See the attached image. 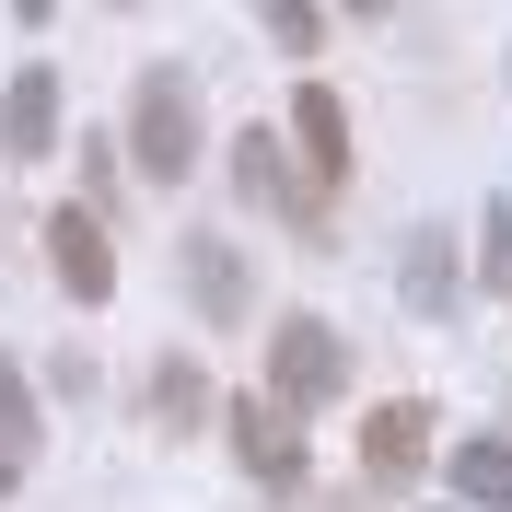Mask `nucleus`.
Instances as JSON below:
<instances>
[{
    "mask_svg": "<svg viewBox=\"0 0 512 512\" xmlns=\"http://www.w3.org/2000/svg\"><path fill=\"white\" fill-rule=\"evenodd\" d=\"M280 419H315V408H338L350 396V338L326 315H291V326H268V384H256Z\"/></svg>",
    "mask_w": 512,
    "mask_h": 512,
    "instance_id": "nucleus-1",
    "label": "nucleus"
},
{
    "mask_svg": "<svg viewBox=\"0 0 512 512\" xmlns=\"http://www.w3.org/2000/svg\"><path fill=\"white\" fill-rule=\"evenodd\" d=\"M128 163H140L152 187H175V175L198 163V82H187L175 59L140 70V105H128Z\"/></svg>",
    "mask_w": 512,
    "mask_h": 512,
    "instance_id": "nucleus-2",
    "label": "nucleus"
},
{
    "mask_svg": "<svg viewBox=\"0 0 512 512\" xmlns=\"http://www.w3.org/2000/svg\"><path fill=\"white\" fill-rule=\"evenodd\" d=\"M233 187H245V210H280V222L303 233V245H338V233H326V210H315L303 187H291L280 128H245V140H233Z\"/></svg>",
    "mask_w": 512,
    "mask_h": 512,
    "instance_id": "nucleus-3",
    "label": "nucleus"
},
{
    "mask_svg": "<svg viewBox=\"0 0 512 512\" xmlns=\"http://www.w3.org/2000/svg\"><path fill=\"white\" fill-rule=\"evenodd\" d=\"M47 268H59V291L70 303H105V291H117V245H105V210H82V198H59V210H47Z\"/></svg>",
    "mask_w": 512,
    "mask_h": 512,
    "instance_id": "nucleus-4",
    "label": "nucleus"
},
{
    "mask_svg": "<svg viewBox=\"0 0 512 512\" xmlns=\"http://www.w3.org/2000/svg\"><path fill=\"white\" fill-rule=\"evenodd\" d=\"M175 280H187L198 326H245L256 315V268L222 245V233H187V245H175Z\"/></svg>",
    "mask_w": 512,
    "mask_h": 512,
    "instance_id": "nucleus-5",
    "label": "nucleus"
},
{
    "mask_svg": "<svg viewBox=\"0 0 512 512\" xmlns=\"http://www.w3.org/2000/svg\"><path fill=\"white\" fill-rule=\"evenodd\" d=\"M222 431H233V454H245L256 489H303V419H280L268 396H233Z\"/></svg>",
    "mask_w": 512,
    "mask_h": 512,
    "instance_id": "nucleus-6",
    "label": "nucleus"
},
{
    "mask_svg": "<svg viewBox=\"0 0 512 512\" xmlns=\"http://www.w3.org/2000/svg\"><path fill=\"white\" fill-rule=\"evenodd\" d=\"M419 466H431V408H419V396H396V408L361 419V478L373 489H408Z\"/></svg>",
    "mask_w": 512,
    "mask_h": 512,
    "instance_id": "nucleus-7",
    "label": "nucleus"
},
{
    "mask_svg": "<svg viewBox=\"0 0 512 512\" xmlns=\"http://www.w3.org/2000/svg\"><path fill=\"white\" fill-rule=\"evenodd\" d=\"M0 152L12 163L59 152V70H12V94H0Z\"/></svg>",
    "mask_w": 512,
    "mask_h": 512,
    "instance_id": "nucleus-8",
    "label": "nucleus"
},
{
    "mask_svg": "<svg viewBox=\"0 0 512 512\" xmlns=\"http://www.w3.org/2000/svg\"><path fill=\"white\" fill-rule=\"evenodd\" d=\"M291 140H303V175H315V187H338V175H350V105L326 94V82H303V94H291Z\"/></svg>",
    "mask_w": 512,
    "mask_h": 512,
    "instance_id": "nucleus-9",
    "label": "nucleus"
},
{
    "mask_svg": "<svg viewBox=\"0 0 512 512\" xmlns=\"http://www.w3.org/2000/svg\"><path fill=\"white\" fill-rule=\"evenodd\" d=\"M396 291H408V315H419V326H443V315H454V233H443V222H419V233H408Z\"/></svg>",
    "mask_w": 512,
    "mask_h": 512,
    "instance_id": "nucleus-10",
    "label": "nucleus"
},
{
    "mask_svg": "<svg viewBox=\"0 0 512 512\" xmlns=\"http://www.w3.org/2000/svg\"><path fill=\"white\" fill-rule=\"evenodd\" d=\"M198 419H222V396H210V373L187 350H163L152 361V431H198Z\"/></svg>",
    "mask_w": 512,
    "mask_h": 512,
    "instance_id": "nucleus-11",
    "label": "nucleus"
},
{
    "mask_svg": "<svg viewBox=\"0 0 512 512\" xmlns=\"http://www.w3.org/2000/svg\"><path fill=\"white\" fill-rule=\"evenodd\" d=\"M454 501L512 512V443H501V431H489V443H454Z\"/></svg>",
    "mask_w": 512,
    "mask_h": 512,
    "instance_id": "nucleus-12",
    "label": "nucleus"
},
{
    "mask_svg": "<svg viewBox=\"0 0 512 512\" xmlns=\"http://www.w3.org/2000/svg\"><path fill=\"white\" fill-rule=\"evenodd\" d=\"M0 443L35 454V384H24V361H12V350H0Z\"/></svg>",
    "mask_w": 512,
    "mask_h": 512,
    "instance_id": "nucleus-13",
    "label": "nucleus"
},
{
    "mask_svg": "<svg viewBox=\"0 0 512 512\" xmlns=\"http://www.w3.org/2000/svg\"><path fill=\"white\" fill-rule=\"evenodd\" d=\"M256 24H268V35L291 47V59H303V47L326 35V12H315V0H256Z\"/></svg>",
    "mask_w": 512,
    "mask_h": 512,
    "instance_id": "nucleus-14",
    "label": "nucleus"
},
{
    "mask_svg": "<svg viewBox=\"0 0 512 512\" xmlns=\"http://www.w3.org/2000/svg\"><path fill=\"white\" fill-rule=\"evenodd\" d=\"M478 268H489V280H512V210H489V233H478Z\"/></svg>",
    "mask_w": 512,
    "mask_h": 512,
    "instance_id": "nucleus-15",
    "label": "nucleus"
},
{
    "mask_svg": "<svg viewBox=\"0 0 512 512\" xmlns=\"http://www.w3.org/2000/svg\"><path fill=\"white\" fill-rule=\"evenodd\" d=\"M24 466H35V454H12V443H0V501H12V489H24Z\"/></svg>",
    "mask_w": 512,
    "mask_h": 512,
    "instance_id": "nucleus-16",
    "label": "nucleus"
},
{
    "mask_svg": "<svg viewBox=\"0 0 512 512\" xmlns=\"http://www.w3.org/2000/svg\"><path fill=\"white\" fill-rule=\"evenodd\" d=\"M47 12H59V0H12V24H47Z\"/></svg>",
    "mask_w": 512,
    "mask_h": 512,
    "instance_id": "nucleus-17",
    "label": "nucleus"
},
{
    "mask_svg": "<svg viewBox=\"0 0 512 512\" xmlns=\"http://www.w3.org/2000/svg\"><path fill=\"white\" fill-rule=\"evenodd\" d=\"M350 12H361V24H373V12H396V0H350Z\"/></svg>",
    "mask_w": 512,
    "mask_h": 512,
    "instance_id": "nucleus-18",
    "label": "nucleus"
},
{
    "mask_svg": "<svg viewBox=\"0 0 512 512\" xmlns=\"http://www.w3.org/2000/svg\"><path fill=\"white\" fill-rule=\"evenodd\" d=\"M117 12H140V0H117Z\"/></svg>",
    "mask_w": 512,
    "mask_h": 512,
    "instance_id": "nucleus-19",
    "label": "nucleus"
}]
</instances>
